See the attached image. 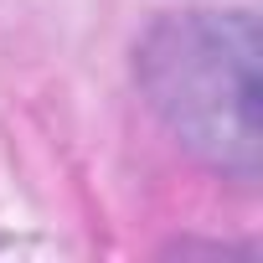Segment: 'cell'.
Returning a JSON list of instances; mask_svg holds the SVG:
<instances>
[{
  "label": "cell",
  "instance_id": "6da1fadb",
  "mask_svg": "<svg viewBox=\"0 0 263 263\" xmlns=\"http://www.w3.org/2000/svg\"><path fill=\"white\" fill-rule=\"evenodd\" d=\"M253 11H176L135 47V78L171 140L201 165L253 186L263 165Z\"/></svg>",
  "mask_w": 263,
  "mask_h": 263
}]
</instances>
